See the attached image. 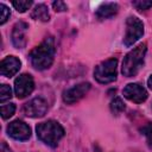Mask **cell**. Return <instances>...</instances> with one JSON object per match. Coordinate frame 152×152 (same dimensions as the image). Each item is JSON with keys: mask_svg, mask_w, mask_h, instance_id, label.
<instances>
[{"mask_svg": "<svg viewBox=\"0 0 152 152\" xmlns=\"http://www.w3.org/2000/svg\"><path fill=\"white\" fill-rule=\"evenodd\" d=\"M146 44H139L137 48H134L132 51H129L122 61V66H121V72L126 77H132L135 76L141 66L144 65V59L146 55Z\"/></svg>", "mask_w": 152, "mask_h": 152, "instance_id": "obj_3", "label": "cell"}, {"mask_svg": "<svg viewBox=\"0 0 152 152\" xmlns=\"http://www.w3.org/2000/svg\"><path fill=\"white\" fill-rule=\"evenodd\" d=\"M12 97V90L11 87L7 84H1V96H0V102L4 103L5 101L10 100Z\"/></svg>", "mask_w": 152, "mask_h": 152, "instance_id": "obj_18", "label": "cell"}, {"mask_svg": "<svg viewBox=\"0 0 152 152\" xmlns=\"http://www.w3.org/2000/svg\"><path fill=\"white\" fill-rule=\"evenodd\" d=\"M27 24L24 21H19L14 25L12 31V43L17 49H23L26 45V30Z\"/></svg>", "mask_w": 152, "mask_h": 152, "instance_id": "obj_12", "label": "cell"}, {"mask_svg": "<svg viewBox=\"0 0 152 152\" xmlns=\"http://www.w3.org/2000/svg\"><path fill=\"white\" fill-rule=\"evenodd\" d=\"M15 112V104L14 103H7L1 106V116L2 119H8L11 118Z\"/></svg>", "mask_w": 152, "mask_h": 152, "instance_id": "obj_17", "label": "cell"}, {"mask_svg": "<svg viewBox=\"0 0 152 152\" xmlns=\"http://www.w3.org/2000/svg\"><path fill=\"white\" fill-rule=\"evenodd\" d=\"M31 18L34 20H40V21H49L50 14H49L48 7L44 4H38L33 8V11L31 13Z\"/></svg>", "mask_w": 152, "mask_h": 152, "instance_id": "obj_14", "label": "cell"}, {"mask_svg": "<svg viewBox=\"0 0 152 152\" xmlns=\"http://www.w3.org/2000/svg\"><path fill=\"white\" fill-rule=\"evenodd\" d=\"M12 5H13V7L18 11V12H20V13H23V12H25L26 10H28L31 6H32V1L31 0H19V1H12Z\"/></svg>", "mask_w": 152, "mask_h": 152, "instance_id": "obj_16", "label": "cell"}, {"mask_svg": "<svg viewBox=\"0 0 152 152\" xmlns=\"http://www.w3.org/2000/svg\"><path fill=\"white\" fill-rule=\"evenodd\" d=\"M7 134L20 141H25L31 137V128L21 120H14L7 126Z\"/></svg>", "mask_w": 152, "mask_h": 152, "instance_id": "obj_9", "label": "cell"}, {"mask_svg": "<svg viewBox=\"0 0 152 152\" xmlns=\"http://www.w3.org/2000/svg\"><path fill=\"white\" fill-rule=\"evenodd\" d=\"M132 5L138 10V11H146L150 7H152V1H132Z\"/></svg>", "mask_w": 152, "mask_h": 152, "instance_id": "obj_21", "label": "cell"}, {"mask_svg": "<svg viewBox=\"0 0 152 152\" xmlns=\"http://www.w3.org/2000/svg\"><path fill=\"white\" fill-rule=\"evenodd\" d=\"M140 131H141V133L146 137V140H147L148 145L152 146V122L145 125Z\"/></svg>", "mask_w": 152, "mask_h": 152, "instance_id": "obj_20", "label": "cell"}, {"mask_svg": "<svg viewBox=\"0 0 152 152\" xmlns=\"http://www.w3.org/2000/svg\"><path fill=\"white\" fill-rule=\"evenodd\" d=\"M147 86H148V88L152 90V75L148 77V80H147Z\"/></svg>", "mask_w": 152, "mask_h": 152, "instance_id": "obj_24", "label": "cell"}, {"mask_svg": "<svg viewBox=\"0 0 152 152\" xmlns=\"http://www.w3.org/2000/svg\"><path fill=\"white\" fill-rule=\"evenodd\" d=\"M34 89V82L30 74H21L14 81V93L18 99H24Z\"/></svg>", "mask_w": 152, "mask_h": 152, "instance_id": "obj_7", "label": "cell"}, {"mask_svg": "<svg viewBox=\"0 0 152 152\" xmlns=\"http://www.w3.org/2000/svg\"><path fill=\"white\" fill-rule=\"evenodd\" d=\"M23 112L30 118H42L48 112V102L43 97H34L24 104Z\"/></svg>", "mask_w": 152, "mask_h": 152, "instance_id": "obj_6", "label": "cell"}, {"mask_svg": "<svg viewBox=\"0 0 152 152\" xmlns=\"http://www.w3.org/2000/svg\"><path fill=\"white\" fill-rule=\"evenodd\" d=\"M90 89V83L88 82H82L78 83L69 89H66L63 93V101L68 104H72L75 102H77L78 100H81Z\"/></svg>", "mask_w": 152, "mask_h": 152, "instance_id": "obj_8", "label": "cell"}, {"mask_svg": "<svg viewBox=\"0 0 152 152\" xmlns=\"http://www.w3.org/2000/svg\"><path fill=\"white\" fill-rule=\"evenodd\" d=\"M1 152H12V150L6 145V142H5V141H2V142H1Z\"/></svg>", "mask_w": 152, "mask_h": 152, "instance_id": "obj_23", "label": "cell"}, {"mask_svg": "<svg viewBox=\"0 0 152 152\" xmlns=\"http://www.w3.org/2000/svg\"><path fill=\"white\" fill-rule=\"evenodd\" d=\"M55 40L52 37H46L38 46L30 52L31 64L38 70H45L51 66L55 57Z\"/></svg>", "mask_w": 152, "mask_h": 152, "instance_id": "obj_1", "label": "cell"}, {"mask_svg": "<svg viewBox=\"0 0 152 152\" xmlns=\"http://www.w3.org/2000/svg\"><path fill=\"white\" fill-rule=\"evenodd\" d=\"M118 11H119V6L116 2H106L97 8L96 15L99 19H107L114 17L118 13Z\"/></svg>", "mask_w": 152, "mask_h": 152, "instance_id": "obj_13", "label": "cell"}, {"mask_svg": "<svg viewBox=\"0 0 152 152\" xmlns=\"http://www.w3.org/2000/svg\"><path fill=\"white\" fill-rule=\"evenodd\" d=\"M38 139L48 146L55 147L58 141L64 137V128L55 120H48L45 122L38 124L36 127Z\"/></svg>", "mask_w": 152, "mask_h": 152, "instance_id": "obj_2", "label": "cell"}, {"mask_svg": "<svg viewBox=\"0 0 152 152\" xmlns=\"http://www.w3.org/2000/svg\"><path fill=\"white\" fill-rule=\"evenodd\" d=\"M52 7H53V10L56 12H63V11L68 10V6L63 1H53L52 2Z\"/></svg>", "mask_w": 152, "mask_h": 152, "instance_id": "obj_22", "label": "cell"}, {"mask_svg": "<svg viewBox=\"0 0 152 152\" xmlns=\"http://www.w3.org/2000/svg\"><path fill=\"white\" fill-rule=\"evenodd\" d=\"M20 65H21V63L15 56H7L6 58H4L1 61L0 72L2 76L12 77L13 75H15L19 71Z\"/></svg>", "mask_w": 152, "mask_h": 152, "instance_id": "obj_11", "label": "cell"}, {"mask_svg": "<svg viewBox=\"0 0 152 152\" xmlns=\"http://www.w3.org/2000/svg\"><path fill=\"white\" fill-rule=\"evenodd\" d=\"M0 14H1V17H0V24L4 25L7 21V19L10 18V15H11V12H10L8 7L5 4H0Z\"/></svg>", "mask_w": 152, "mask_h": 152, "instance_id": "obj_19", "label": "cell"}, {"mask_svg": "<svg viewBox=\"0 0 152 152\" xmlns=\"http://www.w3.org/2000/svg\"><path fill=\"white\" fill-rule=\"evenodd\" d=\"M96 152H101V151H100V150H99V148H97V150H96Z\"/></svg>", "mask_w": 152, "mask_h": 152, "instance_id": "obj_25", "label": "cell"}, {"mask_svg": "<svg viewBox=\"0 0 152 152\" xmlns=\"http://www.w3.org/2000/svg\"><path fill=\"white\" fill-rule=\"evenodd\" d=\"M122 94H124V96L126 99H128L129 101L135 102V103H142L147 99L146 89L142 86H140L139 83H129V84H127L124 88Z\"/></svg>", "mask_w": 152, "mask_h": 152, "instance_id": "obj_10", "label": "cell"}, {"mask_svg": "<svg viewBox=\"0 0 152 152\" xmlns=\"http://www.w3.org/2000/svg\"><path fill=\"white\" fill-rule=\"evenodd\" d=\"M116 66H118V59L116 58H109L104 62L100 63L94 69V77L99 83L106 84L110 83L116 80Z\"/></svg>", "mask_w": 152, "mask_h": 152, "instance_id": "obj_4", "label": "cell"}, {"mask_svg": "<svg viewBox=\"0 0 152 152\" xmlns=\"http://www.w3.org/2000/svg\"><path fill=\"white\" fill-rule=\"evenodd\" d=\"M144 33V24L137 17H128L126 20V33L124 37L125 46H132Z\"/></svg>", "mask_w": 152, "mask_h": 152, "instance_id": "obj_5", "label": "cell"}, {"mask_svg": "<svg viewBox=\"0 0 152 152\" xmlns=\"http://www.w3.org/2000/svg\"><path fill=\"white\" fill-rule=\"evenodd\" d=\"M125 108H126V106H125L124 101H122L120 97H115V99L110 102V110H112V113L115 114V115H119L120 113H122V112L125 110Z\"/></svg>", "mask_w": 152, "mask_h": 152, "instance_id": "obj_15", "label": "cell"}]
</instances>
